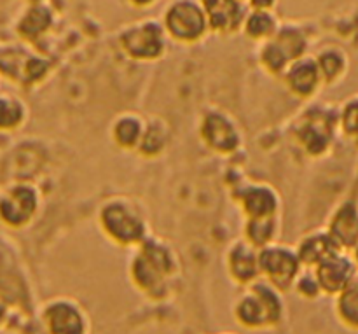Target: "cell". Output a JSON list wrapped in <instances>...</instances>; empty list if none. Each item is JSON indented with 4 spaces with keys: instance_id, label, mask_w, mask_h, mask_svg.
Wrapping results in <instances>:
<instances>
[{
    "instance_id": "cell-1",
    "label": "cell",
    "mask_w": 358,
    "mask_h": 334,
    "mask_svg": "<svg viewBox=\"0 0 358 334\" xmlns=\"http://www.w3.org/2000/svg\"><path fill=\"white\" fill-rule=\"evenodd\" d=\"M283 303L275 289L268 284H254L236 305V319L245 328H268L278 324L282 319Z\"/></svg>"
},
{
    "instance_id": "cell-2",
    "label": "cell",
    "mask_w": 358,
    "mask_h": 334,
    "mask_svg": "<svg viewBox=\"0 0 358 334\" xmlns=\"http://www.w3.org/2000/svg\"><path fill=\"white\" fill-rule=\"evenodd\" d=\"M208 28V14L199 0H175L164 13V30L177 41H198Z\"/></svg>"
},
{
    "instance_id": "cell-3",
    "label": "cell",
    "mask_w": 358,
    "mask_h": 334,
    "mask_svg": "<svg viewBox=\"0 0 358 334\" xmlns=\"http://www.w3.org/2000/svg\"><path fill=\"white\" fill-rule=\"evenodd\" d=\"M306 48V37L299 28L283 27L271 39H268L266 46L262 48V63L273 72H280L289 63L303 58Z\"/></svg>"
},
{
    "instance_id": "cell-4",
    "label": "cell",
    "mask_w": 358,
    "mask_h": 334,
    "mask_svg": "<svg viewBox=\"0 0 358 334\" xmlns=\"http://www.w3.org/2000/svg\"><path fill=\"white\" fill-rule=\"evenodd\" d=\"M121 44L133 58H157L164 51V28L157 21H140L122 32Z\"/></svg>"
},
{
    "instance_id": "cell-5",
    "label": "cell",
    "mask_w": 358,
    "mask_h": 334,
    "mask_svg": "<svg viewBox=\"0 0 358 334\" xmlns=\"http://www.w3.org/2000/svg\"><path fill=\"white\" fill-rule=\"evenodd\" d=\"M299 256L287 247H269L259 254L261 272L276 289H287L299 272Z\"/></svg>"
},
{
    "instance_id": "cell-6",
    "label": "cell",
    "mask_w": 358,
    "mask_h": 334,
    "mask_svg": "<svg viewBox=\"0 0 358 334\" xmlns=\"http://www.w3.org/2000/svg\"><path fill=\"white\" fill-rule=\"evenodd\" d=\"M37 193L28 186H16L0 198V219L7 226L21 228L37 212Z\"/></svg>"
},
{
    "instance_id": "cell-7",
    "label": "cell",
    "mask_w": 358,
    "mask_h": 334,
    "mask_svg": "<svg viewBox=\"0 0 358 334\" xmlns=\"http://www.w3.org/2000/svg\"><path fill=\"white\" fill-rule=\"evenodd\" d=\"M357 268L355 259H350L348 256L336 252V254L325 258L320 265H317L315 277L320 284L322 293L339 294L355 279Z\"/></svg>"
},
{
    "instance_id": "cell-8",
    "label": "cell",
    "mask_w": 358,
    "mask_h": 334,
    "mask_svg": "<svg viewBox=\"0 0 358 334\" xmlns=\"http://www.w3.org/2000/svg\"><path fill=\"white\" fill-rule=\"evenodd\" d=\"M101 223L108 235L122 244H131L142 238L143 224L131 210L122 203H112L101 212Z\"/></svg>"
},
{
    "instance_id": "cell-9",
    "label": "cell",
    "mask_w": 358,
    "mask_h": 334,
    "mask_svg": "<svg viewBox=\"0 0 358 334\" xmlns=\"http://www.w3.org/2000/svg\"><path fill=\"white\" fill-rule=\"evenodd\" d=\"M171 266L166 252L145 249L135 263V279L143 289L154 291L164 275H170Z\"/></svg>"
},
{
    "instance_id": "cell-10",
    "label": "cell",
    "mask_w": 358,
    "mask_h": 334,
    "mask_svg": "<svg viewBox=\"0 0 358 334\" xmlns=\"http://www.w3.org/2000/svg\"><path fill=\"white\" fill-rule=\"evenodd\" d=\"M208 14L210 28L217 32H233L245 23V11L241 0H201Z\"/></svg>"
},
{
    "instance_id": "cell-11",
    "label": "cell",
    "mask_w": 358,
    "mask_h": 334,
    "mask_svg": "<svg viewBox=\"0 0 358 334\" xmlns=\"http://www.w3.org/2000/svg\"><path fill=\"white\" fill-rule=\"evenodd\" d=\"M49 334H84L86 324L79 308L66 301H58L48 307L44 314Z\"/></svg>"
},
{
    "instance_id": "cell-12",
    "label": "cell",
    "mask_w": 358,
    "mask_h": 334,
    "mask_svg": "<svg viewBox=\"0 0 358 334\" xmlns=\"http://www.w3.org/2000/svg\"><path fill=\"white\" fill-rule=\"evenodd\" d=\"M48 70V62L30 55H0V72L21 83H34Z\"/></svg>"
},
{
    "instance_id": "cell-13",
    "label": "cell",
    "mask_w": 358,
    "mask_h": 334,
    "mask_svg": "<svg viewBox=\"0 0 358 334\" xmlns=\"http://www.w3.org/2000/svg\"><path fill=\"white\" fill-rule=\"evenodd\" d=\"M320 77L322 72L318 62L311 58H299L297 62H294L287 74V81L297 95L313 93L320 84Z\"/></svg>"
},
{
    "instance_id": "cell-14",
    "label": "cell",
    "mask_w": 358,
    "mask_h": 334,
    "mask_svg": "<svg viewBox=\"0 0 358 334\" xmlns=\"http://www.w3.org/2000/svg\"><path fill=\"white\" fill-rule=\"evenodd\" d=\"M331 235L339 247H353L358 244V209L353 203H345L332 219Z\"/></svg>"
},
{
    "instance_id": "cell-15",
    "label": "cell",
    "mask_w": 358,
    "mask_h": 334,
    "mask_svg": "<svg viewBox=\"0 0 358 334\" xmlns=\"http://www.w3.org/2000/svg\"><path fill=\"white\" fill-rule=\"evenodd\" d=\"M205 139L219 151H231L238 146V133L226 118L212 114L206 118L203 126Z\"/></svg>"
},
{
    "instance_id": "cell-16",
    "label": "cell",
    "mask_w": 358,
    "mask_h": 334,
    "mask_svg": "<svg viewBox=\"0 0 358 334\" xmlns=\"http://www.w3.org/2000/svg\"><path fill=\"white\" fill-rule=\"evenodd\" d=\"M229 270L231 275L238 282H252L257 277L259 270H261V266H259V256L248 245H236L229 254Z\"/></svg>"
},
{
    "instance_id": "cell-17",
    "label": "cell",
    "mask_w": 358,
    "mask_h": 334,
    "mask_svg": "<svg viewBox=\"0 0 358 334\" xmlns=\"http://www.w3.org/2000/svg\"><path fill=\"white\" fill-rule=\"evenodd\" d=\"M339 244L334 240L332 235H313V237L306 238V240L301 244L299 256L301 263H306L310 266H317L324 261L329 256L339 252Z\"/></svg>"
},
{
    "instance_id": "cell-18",
    "label": "cell",
    "mask_w": 358,
    "mask_h": 334,
    "mask_svg": "<svg viewBox=\"0 0 358 334\" xmlns=\"http://www.w3.org/2000/svg\"><path fill=\"white\" fill-rule=\"evenodd\" d=\"M245 34L252 39H271L280 30L278 18L266 9H254L245 18Z\"/></svg>"
},
{
    "instance_id": "cell-19",
    "label": "cell",
    "mask_w": 358,
    "mask_h": 334,
    "mask_svg": "<svg viewBox=\"0 0 358 334\" xmlns=\"http://www.w3.org/2000/svg\"><path fill=\"white\" fill-rule=\"evenodd\" d=\"M336 308L343 324L358 331V275L338 294Z\"/></svg>"
},
{
    "instance_id": "cell-20",
    "label": "cell",
    "mask_w": 358,
    "mask_h": 334,
    "mask_svg": "<svg viewBox=\"0 0 358 334\" xmlns=\"http://www.w3.org/2000/svg\"><path fill=\"white\" fill-rule=\"evenodd\" d=\"M245 209L248 216L254 217H271L276 209V196L268 188H254L245 196Z\"/></svg>"
},
{
    "instance_id": "cell-21",
    "label": "cell",
    "mask_w": 358,
    "mask_h": 334,
    "mask_svg": "<svg viewBox=\"0 0 358 334\" xmlns=\"http://www.w3.org/2000/svg\"><path fill=\"white\" fill-rule=\"evenodd\" d=\"M331 140V128L324 119H311L303 130V142L311 153H322Z\"/></svg>"
},
{
    "instance_id": "cell-22",
    "label": "cell",
    "mask_w": 358,
    "mask_h": 334,
    "mask_svg": "<svg viewBox=\"0 0 358 334\" xmlns=\"http://www.w3.org/2000/svg\"><path fill=\"white\" fill-rule=\"evenodd\" d=\"M27 109L17 98L2 95L0 97V130H14L24 121Z\"/></svg>"
},
{
    "instance_id": "cell-23",
    "label": "cell",
    "mask_w": 358,
    "mask_h": 334,
    "mask_svg": "<svg viewBox=\"0 0 358 334\" xmlns=\"http://www.w3.org/2000/svg\"><path fill=\"white\" fill-rule=\"evenodd\" d=\"M318 67H320L322 76L327 81L338 79L339 76H343L348 67V60H346V55L341 51V49H325L320 56H318Z\"/></svg>"
},
{
    "instance_id": "cell-24",
    "label": "cell",
    "mask_w": 358,
    "mask_h": 334,
    "mask_svg": "<svg viewBox=\"0 0 358 334\" xmlns=\"http://www.w3.org/2000/svg\"><path fill=\"white\" fill-rule=\"evenodd\" d=\"M140 133H142V125H140L138 119L122 118L115 125L114 135L121 146H135L136 140L140 139Z\"/></svg>"
},
{
    "instance_id": "cell-25",
    "label": "cell",
    "mask_w": 358,
    "mask_h": 334,
    "mask_svg": "<svg viewBox=\"0 0 358 334\" xmlns=\"http://www.w3.org/2000/svg\"><path fill=\"white\" fill-rule=\"evenodd\" d=\"M275 228H273L271 217H254L252 223H248V237L255 245L268 244L273 238Z\"/></svg>"
},
{
    "instance_id": "cell-26",
    "label": "cell",
    "mask_w": 358,
    "mask_h": 334,
    "mask_svg": "<svg viewBox=\"0 0 358 334\" xmlns=\"http://www.w3.org/2000/svg\"><path fill=\"white\" fill-rule=\"evenodd\" d=\"M49 25V16L45 11L42 9H34L30 14H27L23 25H21V32H23L24 37H35L37 34L45 30V27Z\"/></svg>"
},
{
    "instance_id": "cell-27",
    "label": "cell",
    "mask_w": 358,
    "mask_h": 334,
    "mask_svg": "<svg viewBox=\"0 0 358 334\" xmlns=\"http://www.w3.org/2000/svg\"><path fill=\"white\" fill-rule=\"evenodd\" d=\"M343 128L350 135H358V97L350 100L343 111Z\"/></svg>"
},
{
    "instance_id": "cell-28",
    "label": "cell",
    "mask_w": 358,
    "mask_h": 334,
    "mask_svg": "<svg viewBox=\"0 0 358 334\" xmlns=\"http://www.w3.org/2000/svg\"><path fill=\"white\" fill-rule=\"evenodd\" d=\"M250 6L254 9H266V11H271L273 7L276 6V0H248Z\"/></svg>"
},
{
    "instance_id": "cell-29",
    "label": "cell",
    "mask_w": 358,
    "mask_h": 334,
    "mask_svg": "<svg viewBox=\"0 0 358 334\" xmlns=\"http://www.w3.org/2000/svg\"><path fill=\"white\" fill-rule=\"evenodd\" d=\"M131 2L135 4V6H140V7H143V6H149V4L156 2V0H131Z\"/></svg>"
},
{
    "instance_id": "cell-30",
    "label": "cell",
    "mask_w": 358,
    "mask_h": 334,
    "mask_svg": "<svg viewBox=\"0 0 358 334\" xmlns=\"http://www.w3.org/2000/svg\"><path fill=\"white\" fill-rule=\"evenodd\" d=\"M355 263H357V266H358V244L355 245Z\"/></svg>"
},
{
    "instance_id": "cell-31",
    "label": "cell",
    "mask_w": 358,
    "mask_h": 334,
    "mask_svg": "<svg viewBox=\"0 0 358 334\" xmlns=\"http://www.w3.org/2000/svg\"><path fill=\"white\" fill-rule=\"evenodd\" d=\"M2 315H3V314H2V310H0V319H2Z\"/></svg>"
}]
</instances>
